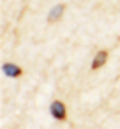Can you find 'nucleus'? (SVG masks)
<instances>
[{
	"label": "nucleus",
	"instance_id": "nucleus-3",
	"mask_svg": "<svg viewBox=\"0 0 120 129\" xmlns=\"http://www.w3.org/2000/svg\"><path fill=\"white\" fill-rule=\"evenodd\" d=\"M64 11H65V4H64V2L55 4V6L50 9V13H48V21H50V23L58 21V20L64 16Z\"/></svg>",
	"mask_w": 120,
	"mask_h": 129
},
{
	"label": "nucleus",
	"instance_id": "nucleus-2",
	"mask_svg": "<svg viewBox=\"0 0 120 129\" xmlns=\"http://www.w3.org/2000/svg\"><path fill=\"white\" fill-rule=\"evenodd\" d=\"M2 73L9 78H20L23 74V69L18 66V64H13V62H6L2 64Z\"/></svg>",
	"mask_w": 120,
	"mask_h": 129
},
{
	"label": "nucleus",
	"instance_id": "nucleus-1",
	"mask_svg": "<svg viewBox=\"0 0 120 129\" xmlns=\"http://www.w3.org/2000/svg\"><path fill=\"white\" fill-rule=\"evenodd\" d=\"M50 113H51V117H53L55 120H58V122L67 120V108H65V104H64L62 101H58V99L50 104Z\"/></svg>",
	"mask_w": 120,
	"mask_h": 129
},
{
	"label": "nucleus",
	"instance_id": "nucleus-4",
	"mask_svg": "<svg viewBox=\"0 0 120 129\" xmlns=\"http://www.w3.org/2000/svg\"><path fill=\"white\" fill-rule=\"evenodd\" d=\"M108 62V51L106 50H101V51H97L95 53V57H94V60H92V71H97V69H101V67H104V64Z\"/></svg>",
	"mask_w": 120,
	"mask_h": 129
}]
</instances>
